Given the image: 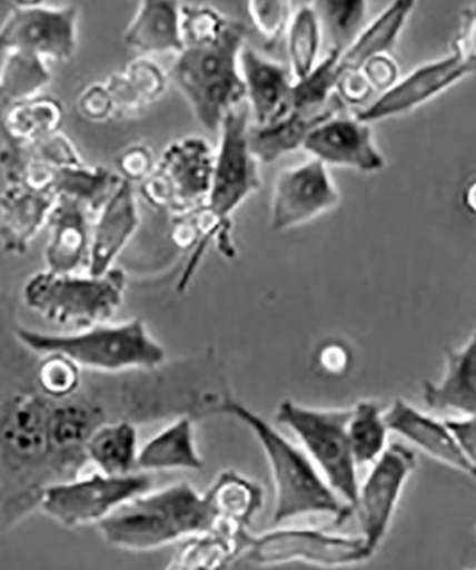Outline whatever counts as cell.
Returning a JSON list of instances; mask_svg holds the SVG:
<instances>
[{
    "mask_svg": "<svg viewBox=\"0 0 476 570\" xmlns=\"http://www.w3.org/2000/svg\"><path fill=\"white\" fill-rule=\"evenodd\" d=\"M17 337L34 353L65 355L79 366L105 373L157 370L166 361L163 347L151 338L140 318L116 325L100 324L66 335L19 328Z\"/></svg>",
    "mask_w": 476,
    "mask_h": 570,
    "instance_id": "277c9868",
    "label": "cell"
},
{
    "mask_svg": "<svg viewBox=\"0 0 476 570\" xmlns=\"http://www.w3.org/2000/svg\"><path fill=\"white\" fill-rule=\"evenodd\" d=\"M240 71L245 81L251 125L266 127L275 125L291 111L294 78L288 66L275 62L256 52L242 49Z\"/></svg>",
    "mask_w": 476,
    "mask_h": 570,
    "instance_id": "2e32d148",
    "label": "cell"
},
{
    "mask_svg": "<svg viewBox=\"0 0 476 570\" xmlns=\"http://www.w3.org/2000/svg\"><path fill=\"white\" fill-rule=\"evenodd\" d=\"M414 8V2H394L374 22L367 24L346 52L339 56V79L344 75L361 71L364 65L377 56L388 55Z\"/></svg>",
    "mask_w": 476,
    "mask_h": 570,
    "instance_id": "d4e9b609",
    "label": "cell"
},
{
    "mask_svg": "<svg viewBox=\"0 0 476 570\" xmlns=\"http://www.w3.org/2000/svg\"><path fill=\"white\" fill-rule=\"evenodd\" d=\"M341 202L328 167L311 159L282 170L272 188L270 224L275 232H287L331 210Z\"/></svg>",
    "mask_w": 476,
    "mask_h": 570,
    "instance_id": "4fadbf2b",
    "label": "cell"
},
{
    "mask_svg": "<svg viewBox=\"0 0 476 570\" xmlns=\"http://www.w3.org/2000/svg\"><path fill=\"white\" fill-rule=\"evenodd\" d=\"M93 214L79 202L58 197L49 217L50 237L44 259L48 272L54 274H78L89 268L92 248Z\"/></svg>",
    "mask_w": 476,
    "mask_h": 570,
    "instance_id": "e0dca14e",
    "label": "cell"
},
{
    "mask_svg": "<svg viewBox=\"0 0 476 570\" xmlns=\"http://www.w3.org/2000/svg\"><path fill=\"white\" fill-rule=\"evenodd\" d=\"M468 75L469 70L454 55L425 63L404 79H399L373 104L357 111L356 117L363 124L369 125L408 114L428 104L435 96L443 94Z\"/></svg>",
    "mask_w": 476,
    "mask_h": 570,
    "instance_id": "9a60e30c",
    "label": "cell"
},
{
    "mask_svg": "<svg viewBox=\"0 0 476 570\" xmlns=\"http://www.w3.org/2000/svg\"><path fill=\"white\" fill-rule=\"evenodd\" d=\"M351 363V355L343 344H328L320 351V364L327 373L343 374Z\"/></svg>",
    "mask_w": 476,
    "mask_h": 570,
    "instance_id": "f6af8a7d",
    "label": "cell"
},
{
    "mask_svg": "<svg viewBox=\"0 0 476 570\" xmlns=\"http://www.w3.org/2000/svg\"><path fill=\"white\" fill-rule=\"evenodd\" d=\"M423 400L429 409L476 419V330L464 347L445 353L438 383H425Z\"/></svg>",
    "mask_w": 476,
    "mask_h": 570,
    "instance_id": "44dd1931",
    "label": "cell"
},
{
    "mask_svg": "<svg viewBox=\"0 0 476 570\" xmlns=\"http://www.w3.org/2000/svg\"><path fill=\"white\" fill-rule=\"evenodd\" d=\"M248 559L258 564L304 561L326 568L349 567L373 558L363 537H339L318 529H277L252 537Z\"/></svg>",
    "mask_w": 476,
    "mask_h": 570,
    "instance_id": "8fae6325",
    "label": "cell"
},
{
    "mask_svg": "<svg viewBox=\"0 0 476 570\" xmlns=\"http://www.w3.org/2000/svg\"><path fill=\"white\" fill-rule=\"evenodd\" d=\"M125 42L143 53L184 52L181 3L147 0L125 30Z\"/></svg>",
    "mask_w": 476,
    "mask_h": 570,
    "instance_id": "603a6c76",
    "label": "cell"
},
{
    "mask_svg": "<svg viewBox=\"0 0 476 570\" xmlns=\"http://www.w3.org/2000/svg\"><path fill=\"white\" fill-rule=\"evenodd\" d=\"M475 537H476V528H475Z\"/></svg>",
    "mask_w": 476,
    "mask_h": 570,
    "instance_id": "c3c4849f",
    "label": "cell"
},
{
    "mask_svg": "<svg viewBox=\"0 0 476 570\" xmlns=\"http://www.w3.org/2000/svg\"><path fill=\"white\" fill-rule=\"evenodd\" d=\"M78 9L13 2L0 27V56L20 52L66 62L78 49Z\"/></svg>",
    "mask_w": 476,
    "mask_h": 570,
    "instance_id": "30bf717a",
    "label": "cell"
},
{
    "mask_svg": "<svg viewBox=\"0 0 476 570\" xmlns=\"http://www.w3.org/2000/svg\"><path fill=\"white\" fill-rule=\"evenodd\" d=\"M251 538L245 528L219 523L215 532L192 537L167 570H230L236 559L250 548Z\"/></svg>",
    "mask_w": 476,
    "mask_h": 570,
    "instance_id": "cb8c5ba5",
    "label": "cell"
},
{
    "mask_svg": "<svg viewBox=\"0 0 476 570\" xmlns=\"http://www.w3.org/2000/svg\"><path fill=\"white\" fill-rule=\"evenodd\" d=\"M336 94L344 104L364 105L371 98L374 90L361 71H357V73L341 76V79L338 80Z\"/></svg>",
    "mask_w": 476,
    "mask_h": 570,
    "instance_id": "ee69618b",
    "label": "cell"
},
{
    "mask_svg": "<svg viewBox=\"0 0 476 570\" xmlns=\"http://www.w3.org/2000/svg\"><path fill=\"white\" fill-rule=\"evenodd\" d=\"M52 79L43 59L13 52L4 55L0 69V109L33 99Z\"/></svg>",
    "mask_w": 476,
    "mask_h": 570,
    "instance_id": "836d02e7",
    "label": "cell"
},
{
    "mask_svg": "<svg viewBox=\"0 0 476 570\" xmlns=\"http://www.w3.org/2000/svg\"><path fill=\"white\" fill-rule=\"evenodd\" d=\"M303 149L324 165L363 173L384 169L385 159L374 141L371 127L356 116L336 115L308 135Z\"/></svg>",
    "mask_w": 476,
    "mask_h": 570,
    "instance_id": "5bb4252c",
    "label": "cell"
},
{
    "mask_svg": "<svg viewBox=\"0 0 476 570\" xmlns=\"http://www.w3.org/2000/svg\"><path fill=\"white\" fill-rule=\"evenodd\" d=\"M415 468L417 456L413 450L403 444L389 445L359 487L356 511L361 522L363 539L373 557L391 525L399 498Z\"/></svg>",
    "mask_w": 476,
    "mask_h": 570,
    "instance_id": "7c38bea8",
    "label": "cell"
},
{
    "mask_svg": "<svg viewBox=\"0 0 476 570\" xmlns=\"http://www.w3.org/2000/svg\"><path fill=\"white\" fill-rule=\"evenodd\" d=\"M106 425V411L99 404H69L50 411L49 444L62 450H82L90 436Z\"/></svg>",
    "mask_w": 476,
    "mask_h": 570,
    "instance_id": "d6a6232c",
    "label": "cell"
},
{
    "mask_svg": "<svg viewBox=\"0 0 476 570\" xmlns=\"http://www.w3.org/2000/svg\"><path fill=\"white\" fill-rule=\"evenodd\" d=\"M349 416L351 410H311L292 401H282L277 411V421L300 438L324 480L356 511L359 483L348 438Z\"/></svg>",
    "mask_w": 476,
    "mask_h": 570,
    "instance_id": "8992f818",
    "label": "cell"
},
{
    "mask_svg": "<svg viewBox=\"0 0 476 570\" xmlns=\"http://www.w3.org/2000/svg\"><path fill=\"white\" fill-rule=\"evenodd\" d=\"M62 119L59 101L50 98L19 101L0 109V139L3 145H33L58 134Z\"/></svg>",
    "mask_w": 476,
    "mask_h": 570,
    "instance_id": "4316f807",
    "label": "cell"
},
{
    "mask_svg": "<svg viewBox=\"0 0 476 570\" xmlns=\"http://www.w3.org/2000/svg\"><path fill=\"white\" fill-rule=\"evenodd\" d=\"M384 420L389 432L401 435L433 460L463 472L464 475L476 478L473 468L460 454L457 442L450 435L445 421L425 414L401 399L393 402L385 412Z\"/></svg>",
    "mask_w": 476,
    "mask_h": 570,
    "instance_id": "ffe728a7",
    "label": "cell"
},
{
    "mask_svg": "<svg viewBox=\"0 0 476 570\" xmlns=\"http://www.w3.org/2000/svg\"><path fill=\"white\" fill-rule=\"evenodd\" d=\"M229 415L252 431L270 465L276 488L272 522L281 523L304 515H331L337 525L347 521L354 509L343 503L324 480L311 458L282 436L275 426L248 410L241 402L226 396L215 415Z\"/></svg>",
    "mask_w": 476,
    "mask_h": 570,
    "instance_id": "3957f363",
    "label": "cell"
},
{
    "mask_svg": "<svg viewBox=\"0 0 476 570\" xmlns=\"http://www.w3.org/2000/svg\"><path fill=\"white\" fill-rule=\"evenodd\" d=\"M313 4L320 17L321 27H326L330 33L331 49L343 55L366 28L363 24L366 22L367 2L326 0V2H313Z\"/></svg>",
    "mask_w": 476,
    "mask_h": 570,
    "instance_id": "8d00e7d4",
    "label": "cell"
},
{
    "mask_svg": "<svg viewBox=\"0 0 476 570\" xmlns=\"http://www.w3.org/2000/svg\"><path fill=\"white\" fill-rule=\"evenodd\" d=\"M468 570H476V567H475V568H473V569H468Z\"/></svg>",
    "mask_w": 476,
    "mask_h": 570,
    "instance_id": "7dc6e473",
    "label": "cell"
},
{
    "mask_svg": "<svg viewBox=\"0 0 476 570\" xmlns=\"http://www.w3.org/2000/svg\"><path fill=\"white\" fill-rule=\"evenodd\" d=\"M247 9L258 33L262 36L268 46H275L287 32L294 14L292 3L287 0L248 2Z\"/></svg>",
    "mask_w": 476,
    "mask_h": 570,
    "instance_id": "f35d334b",
    "label": "cell"
},
{
    "mask_svg": "<svg viewBox=\"0 0 476 570\" xmlns=\"http://www.w3.org/2000/svg\"><path fill=\"white\" fill-rule=\"evenodd\" d=\"M344 101L336 94L330 104L321 109L290 111L275 125L258 127L250 125L248 145L258 163H275L287 153L303 149L304 141L317 126L343 114Z\"/></svg>",
    "mask_w": 476,
    "mask_h": 570,
    "instance_id": "7402d4cb",
    "label": "cell"
},
{
    "mask_svg": "<svg viewBox=\"0 0 476 570\" xmlns=\"http://www.w3.org/2000/svg\"><path fill=\"white\" fill-rule=\"evenodd\" d=\"M49 416L48 406L34 396L17 402L4 428L12 451L27 456L42 454L49 445Z\"/></svg>",
    "mask_w": 476,
    "mask_h": 570,
    "instance_id": "4dcf8cb0",
    "label": "cell"
},
{
    "mask_svg": "<svg viewBox=\"0 0 476 570\" xmlns=\"http://www.w3.org/2000/svg\"><path fill=\"white\" fill-rule=\"evenodd\" d=\"M85 454L103 475H131L138 471V430L126 420L100 426L86 444Z\"/></svg>",
    "mask_w": 476,
    "mask_h": 570,
    "instance_id": "83f0119b",
    "label": "cell"
},
{
    "mask_svg": "<svg viewBox=\"0 0 476 570\" xmlns=\"http://www.w3.org/2000/svg\"><path fill=\"white\" fill-rule=\"evenodd\" d=\"M445 424L457 442L460 454L467 460L476 475V419L459 416V419L445 421Z\"/></svg>",
    "mask_w": 476,
    "mask_h": 570,
    "instance_id": "7bdbcfd3",
    "label": "cell"
},
{
    "mask_svg": "<svg viewBox=\"0 0 476 570\" xmlns=\"http://www.w3.org/2000/svg\"><path fill=\"white\" fill-rule=\"evenodd\" d=\"M246 36L245 24L229 19L220 32L187 43L171 66V79L207 130H220L225 117L246 101L240 71Z\"/></svg>",
    "mask_w": 476,
    "mask_h": 570,
    "instance_id": "7a4b0ae2",
    "label": "cell"
},
{
    "mask_svg": "<svg viewBox=\"0 0 476 570\" xmlns=\"http://www.w3.org/2000/svg\"><path fill=\"white\" fill-rule=\"evenodd\" d=\"M140 214L133 183L123 178L93 224L90 276H103L113 268L116 258L138 232Z\"/></svg>",
    "mask_w": 476,
    "mask_h": 570,
    "instance_id": "ac0fdd59",
    "label": "cell"
},
{
    "mask_svg": "<svg viewBox=\"0 0 476 570\" xmlns=\"http://www.w3.org/2000/svg\"><path fill=\"white\" fill-rule=\"evenodd\" d=\"M98 527L111 547L141 552L215 532L219 518L209 497L201 495L189 482H179L131 499Z\"/></svg>",
    "mask_w": 476,
    "mask_h": 570,
    "instance_id": "6da1fadb",
    "label": "cell"
},
{
    "mask_svg": "<svg viewBox=\"0 0 476 570\" xmlns=\"http://www.w3.org/2000/svg\"><path fill=\"white\" fill-rule=\"evenodd\" d=\"M464 206L476 218V178L464 191Z\"/></svg>",
    "mask_w": 476,
    "mask_h": 570,
    "instance_id": "bcb514c9",
    "label": "cell"
},
{
    "mask_svg": "<svg viewBox=\"0 0 476 570\" xmlns=\"http://www.w3.org/2000/svg\"><path fill=\"white\" fill-rule=\"evenodd\" d=\"M453 55L469 70L476 71V4L465 9L457 36H455Z\"/></svg>",
    "mask_w": 476,
    "mask_h": 570,
    "instance_id": "ab89813d",
    "label": "cell"
},
{
    "mask_svg": "<svg viewBox=\"0 0 476 570\" xmlns=\"http://www.w3.org/2000/svg\"><path fill=\"white\" fill-rule=\"evenodd\" d=\"M323 27L313 3L303 4L294 12L287 29L288 60L294 80L307 78L320 63Z\"/></svg>",
    "mask_w": 476,
    "mask_h": 570,
    "instance_id": "1f68e13d",
    "label": "cell"
},
{
    "mask_svg": "<svg viewBox=\"0 0 476 570\" xmlns=\"http://www.w3.org/2000/svg\"><path fill=\"white\" fill-rule=\"evenodd\" d=\"M206 495L215 508L219 523L246 529L252 517L260 512L265 492L256 482L230 471L221 473Z\"/></svg>",
    "mask_w": 476,
    "mask_h": 570,
    "instance_id": "f546056e",
    "label": "cell"
},
{
    "mask_svg": "<svg viewBox=\"0 0 476 570\" xmlns=\"http://www.w3.org/2000/svg\"><path fill=\"white\" fill-rule=\"evenodd\" d=\"M250 125V110L242 104L225 117L220 127L215 175L205 210L226 233L230 232L231 214L261 187L260 163L248 145Z\"/></svg>",
    "mask_w": 476,
    "mask_h": 570,
    "instance_id": "ba28073f",
    "label": "cell"
},
{
    "mask_svg": "<svg viewBox=\"0 0 476 570\" xmlns=\"http://www.w3.org/2000/svg\"><path fill=\"white\" fill-rule=\"evenodd\" d=\"M125 180L130 183L145 181L153 173V156L146 147L136 146L126 150L118 160Z\"/></svg>",
    "mask_w": 476,
    "mask_h": 570,
    "instance_id": "b9f144b4",
    "label": "cell"
},
{
    "mask_svg": "<svg viewBox=\"0 0 476 570\" xmlns=\"http://www.w3.org/2000/svg\"><path fill=\"white\" fill-rule=\"evenodd\" d=\"M215 163L216 153L201 137L173 141L141 185V195L177 217L200 210L209 200Z\"/></svg>",
    "mask_w": 476,
    "mask_h": 570,
    "instance_id": "52a82bcc",
    "label": "cell"
},
{
    "mask_svg": "<svg viewBox=\"0 0 476 570\" xmlns=\"http://www.w3.org/2000/svg\"><path fill=\"white\" fill-rule=\"evenodd\" d=\"M58 196L47 188L8 185L0 195V247L4 253L24 254L30 242L49 222Z\"/></svg>",
    "mask_w": 476,
    "mask_h": 570,
    "instance_id": "d6986e66",
    "label": "cell"
},
{
    "mask_svg": "<svg viewBox=\"0 0 476 570\" xmlns=\"http://www.w3.org/2000/svg\"><path fill=\"white\" fill-rule=\"evenodd\" d=\"M339 56L338 50L330 49L307 78L294 80L291 111L317 110L330 104L339 80Z\"/></svg>",
    "mask_w": 476,
    "mask_h": 570,
    "instance_id": "d590c367",
    "label": "cell"
},
{
    "mask_svg": "<svg viewBox=\"0 0 476 570\" xmlns=\"http://www.w3.org/2000/svg\"><path fill=\"white\" fill-rule=\"evenodd\" d=\"M205 461L197 452L190 416H180L141 448L138 471H201Z\"/></svg>",
    "mask_w": 476,
    "mask_h": 570,
    "instance_id": "484cf974",
    "label": "cell"
},
{
    "mask_svg": "<svg viewBox=\"0 0 476 570\" xmlns=\"http://www.w3.org/2000/svg\"><path fill=\"white\" fill-rule=\"evenodd\" d=\"M38 381L44 394L63 400L79 389L80 366L68 356L49 354L39 365Z\"/></svg>",
    "mask_w": 476,
    "mask_h": 570,
    "instance_id": "74e56055",
    "label": "cell"
},
{
    "mask_svg": "<svg viewBox=\"0 0 476 570\" xmlns=\"http://www.w3.org/2000/svg\"><path fill=\"white\" fill-rule=\"evenodd\" d=\"M388 426L376 402L361 401L351 409L348 438L357 465L374 463L387 450Z\"/></svg>",
    "mask_w": 476,
    "mask_h": 570,
    "instance_id": "e575fe53",
    "label": "cell"
},
{
    "mask_svg": "<svg viewBox=\"0 0 476 570\" xmlns=\"http://www.w3.org/2000/svg\"><path fill=\"white\" fill-rule=\"evenodd\" d=\"M126 274L111 268L103 276L40 272L28 279L23 298L29 308L60 325L80 331L108 324L123 303Z\"/></svg>",
    "mask_w": 476,
    "mask_h": 570,
    "instance_id": "5b68a950",
    "label": "cell"
},
{
    "mask_svg": "<svg viewBox=\"0 0 476 570\" xmlns=\"http://www.w3.org/2000/svg\"><path fill=\"white\" fill-rule=\"evenodd\" d=\"M123 177L105 169L83 165L52 167L50 190L58 197L79 202L92 214L99 213L118 190Z\"/></svg>",
    "mask_w": 476,
    "mask_h": 570,
    "instance_id": "f1b7e54d",
    "label": "cell"
},
{
    "mask_svg": "<svg viewBox=\"0 0 476 570\" xmlns=\"http://www.w3.org/2000/svg\"><path fill=\"white\" fill-rule=\"evenodd\" d=\"M364 78L379 95L393 88L399 80L398 65L389 55L377 56L369 60L361 69Z\"/></svg>",
    "mask_w": 476,
    "mask_h": 570,
    "instance_id": "60d3db41",
    "label": "cell"
},
{
    "mask_svg": "<svg viewBox=\"0 0 476 570\" xmlns=\"http://www.w3.org/2000/svg\"><path fill=\"white\" fill-rule=\"evenodd\" d=\"M153 480L145 472L126 476H92L72 482L54 483L42 493L40 508L48 517L66 528H78L103 521L131 499L145 495Z\"/></svg>",
    "mask_w": 476,
    "mask_h": 570,
    "instance_id": "9c48e42d",
    "label": "cell"
}]
</instances>
